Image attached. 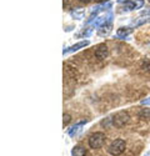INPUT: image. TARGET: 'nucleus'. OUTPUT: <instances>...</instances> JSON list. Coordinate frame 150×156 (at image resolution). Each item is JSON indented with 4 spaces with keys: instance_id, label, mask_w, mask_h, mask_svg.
<instances>
[{
    "instance_id": "9",
    "label": "nucleus",
    "mask_w": 150,
    "mask_h": 156,
    "mask_svg": "<svg viewBox=\"0 0 150 156\" xmlns=\"http://www.w3.org/2000/svg\"><path fill=\"white\" fill-rule=\"evenodd\" d=\"M71 155L73 156H85L86 155V150L81 146H75L73 150H71Z\"/></svg>"
},
{
    "instance_id": "7",
    "label": "nucleus",
    "mask_w": 150,
    "mask_h": 156,
    "mask_svg": "<svg viewBox=\"0 0 150 156\" xmlns=\"http://www.w3.org/2000/svg\"><path fill=\"white\" fill-rule=\"evenodd\" d=\"M131 33H133V29H130V28H120L116 31V36L119 39H125L127 36H129Z\"/></svg>"
},
{
    "instance_id": "15",
    "label": "nucleus",
    "mask_w": 150,
    "mask_h": 156,
    "mask_svg": "<svg viewBox=\"0 0 150 156\" xmlns=\"http://www.w3.org/2000/svg\"><path fill=\"white\" fill-rule=\"evenodd\" d=\"M93 33V29H88V30H84L81 34H79L78 36H89L90 34Z\"/></svg>"
},
{
    "instance_id": "18",
    "label": "nucleus",
    "mask_w": 150,
    "mask_h": 156,
    "mask_svg": "<svg viewBox=\"0 0 150 156\" xmlns=\"http://www.w3.org/2000/svg\"><path fill=\"white\" fill-rule=\"evenodd\" d=\"M95 2H98V3H102V2H106V0H95Z\"/></svg>"
},
{
    "instance_id": "8",
    "label": "nucleus",
    "mask_w": 150,
    "mask_h": 156,
    "mask_svg": "<svg viewBox=\"0 0 150 156\" xmlns=\"http://www.w3.org/2000/svg\"><path fill=\"white\" fill-rule=\"evenodd\" d=\"M71 16H74L75 19H83L85 15V10L83 8H77L75 10H71Z\"/></svg>"
},
{
    "instance_id": "19",
    "label": "nucleus",
    "mask_w": 150,
    "mask_h": 156,
    "mask_svg": "<svg viewBox=\"0 0 150 156\" xmlns=\"http://www.w3.org/2000/svg\"><path fill=\"white\" fill-rule=\"evenodd\" d=\"M79 2H84V3H88V2H90V0H79Z\"/></svg>"
},
{
    "instance_id": "3",
    "label": "nucleus",
    "mask_w": 150,
    "mask_h": 156,
    "mask_svg": "<svg viewBox=\"0 0 150 156\" xmlns=\"http://www.w3.org/2000/svg\"><path fill=\"white\" fill-rule=\"evenodd\" d=\"M105 139H106L105 134H103V133H95V134H93L89 137V146L91 149H100L104 145Z\"/></svg>"
},
{
    "instance_id": "16",
    "label": "nucleus",
    "mask_w": 150,
    "mask_h": 156,
    "mask_svg": "<svg viewBox=\"0 0 150 156\" xmlns=\"http://www.w3.org/2000/svg\"><path fill=\"white\" fill-rule=\"evenodd\" d=\"M141 104L143 105H150V98H148L145 100H141Z\"/></svg>"
},
{
    "instance_id": "10",
    "label": "nucleus",
    "mask_w": 150,
    "mask_h": 156,
    "mask_svg": "<svg viewBox=\"0 0 150 156\" xmlns=\"http://www.w3.org/2000/svg\"><path fill=\"white\" fill-rule=\"evenodd\" d=\"M111 31V25L110 24H106L104 27H102V29H99V35L100 36H108Z\"/></svg>"
},
{
    "instance_id": "12",
    "label": "nucleus",
    "mask_w": 150,
    "mask_h": 156,
    "mask_svg": "<svg viewBox=\"0 0 150 156\" xmlns=\"http://www.w3.org/2000/svg\"><path fill=\"white\" fill-rule=\"evenodd\" d=\"M124 9H125V10H135V9H136L135 2H131V0H125Z\"/></svg>"
},
{
    "instance_id": "20",
    "label": "nucleus",
    "mask_w": 150,
    "mask_h": 156,
    "mask_svg": "<svg viewBox=\"0 0 150 156\" xmlns=\"http://www.w3.org/2000/svg\"><path fill=\"white\" fill-rule=\"evenodd\" d=\"M148 2H149V3H150V0H148Z\"/></svg>"
},
{
    "instance_id": "4",
    "label": "nucleus",
    "mask_w": 150,
    "mask_h": 156,
    "mask_svg": "<svg viewBox=\"0 0 150 156\" xmlns=\"http://www.w3.org/2000/svg\"><path fill=\"white\" fill-rule=\"evenodd\" d=\"M108 55H109V49H108V46H106L105 44H100V45L96 48V50H95V56H96L98 59H100V60H103V59L108 58Z\"/></svg>"
},
{
    "instance_id": "14",
    "label": "nucleus",
    "mask_w": 150,
    "mask_h": 156,
    "mask_svg": "<svg viewBox=\"0 0 150 156\" xmlns=\"http://www.w3.org/2000/svg\"><path fill=\"white\" fill-rule=\"evenodd\" d=\"M70 120H71V116H70L69 114H64V116H62V121H64V126H65V125H68V124L70 122Z\"/></svg>"
},
{
    "instance_id": "17",
    "label": "nucleus",
    "mask_w": 150,
    "mask_h": 156,
    "mask_svg": "<svg viewBox=\"0 0 150 156\" xmlns=\"http://www.w3.org/2000/svg\"><path fill=\"white\" fill-rule=\"evenodd\" d=\"M141 15H150V8H149L148 10H144V11H141Z\"/></svg>"
},
{
    "instance_id": "11",
    "label": "nucleus",
    "mask_w": 150,
    "mask_h": 156,
    "mask_svg": "<svg viewBox=\"0 0 150 156\" xmlns=\"http://www.w3.org/2000/svg\"><path fill=\"white\" fill-rule=\"evenodd\" d=\"M138 116H139V119H141V120L150 119V109H141L139 111V114H138Z\"/></svg>"
},
{
    "instance_id": "6",
    "label": "nucleus",
    "mask_w": 150,
    "mask_h": 156,
    "mask_svg": "<svg viewBox=\"0 0 150 156\" xmlns=\"http://www.w3.org/2000/svg\"><path fill=\"white\" fill-rule=\"evenodd\" d=\"M86 122H88V120H83V121H80V122H78V124H75L71 129H69V135H70V136L77 135V134L80 131V129L83 127V125H85Z\"/></svg>"
},
{
    "instance_id": "1",
    "label": "nucleus",
    "mask_w": 150,
    "mask_h": 156,
    "mask_svg": "<svg viewBox=\"0 0 150 156\" xmlns=\"http://www.w3.org/2000/svg\"><path fill=\"white\" fill-rule=\"evenodd\" d=\"M125 147H127L125 141L123 139H116V140H114L111 142V145L109 146L108 151H109V154L114 155V156H119L125 151Z\"/></svg>"
},
{
    "instance_id": "5",
    "label": "nucleus",
    "mask_w": 150,
    "mask_h": 156,
    "mask_svg": "<svg viewBox=\"0 0 150 156\" xmlns=\"http://www.w3.org/2000/svg\"><path fill=\"white\" fill-rule=\"evenodd\" d=\"M90 43L88 41V40H84V41H80V43H78V44H75V45H73V46H70V48H68L66 50H64V55L65 54H69V53H75V51H78V50H80L81 48H85V46H88Z\"/></svg>"
},
{
    "instance_id": "13",
    "label": "nucleus",
    "mask_w": 150,
    "mask_h": 156,
    "mask_svg": "<svg viewBox=\"0 0 150 156\" xmlns=\"http://www.w3.org/2000/svg\"><path fill=\"white\" fill-rule=\"evenodd\" d=\"M141 69L145 70V71H150V60H149V59L143 60V62H141Z\"/></svg>"
},
{
    "instance_id": "2",
    "label": "nucleus",
    "mask_w": 150,
    "mask_h": 156,
    "mask_svg": "<svg viewBox=\"0 0 150 156\" xmlns=\"http://www.w3.org/2000/svg\"><path fill=\"white\" fill-rule=\"evenodd\" d=\"M129 121H130V116H129L128 112H125V111L116 112L114 116H112V119H111L112 125L116 126V127H123L127 124H129Z\"/></svg>"
}]
</instances>
